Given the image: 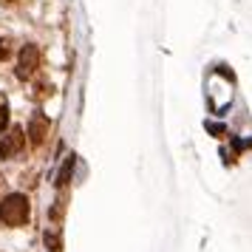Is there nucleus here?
Returning a JSON list of instances; mask_svg holds the SVG:
<instances>
[{"mask_svg":"<svg viewBox=\"0 0 252 252\" xmlns=\"http://www.w3.org/2000/svg\"><path fill=\"white\" fill-rule=\"evenodd\" d=\"M20 145H23V133L20 130H12L9 136L0 142V156H14L20 150Z\"/></svg>","mask_w":252,"mask_h":252,"instance_id":"f03ea898","label":"nucleus"},{"mask_svg":"<svg viewBox=\"0 0 252 252\" xmlns=\"http://www.w3.org/2000/svg\"><path fill=\"white\" fill-rule=\"evenodd\" d=\"M6 122H9V111H6V102L0 99V130L6 127Z\"/></svg>","mask_w":252,"mask_h":252,"instance_id":"20e7f679","label":"nucleus"},{"mask_svg":"<svg viewBox=\"0 0 252 252\" xmlns=\"http://www.w3.org/2000/svg\"><path fill=\"white\" fill-rule=\"evenodd\" d=\"M0 221L9 224V227L26 224L29 221V201H26V195H9V198H3V204H0Z\"/></svg>","mask_w":252,"mask_h":252,"instance_id":"f257e3e1","label":"nucleus"},{"mask_svg":"<svg viewBox=\"0 0 252 252\" xmlns=\"http://www.w3.org/2000/svg\"><path fill=\"white\" fill-rule=\"evenodd\" d=\"M34 63H37V48L26 46L23 54H20V77H29V74L34 71Z\"/></svg>","mask_w":252,"mask_h":252,"instance_id":"7ed1b4c3","label":"nucleus"}]
</instances>
